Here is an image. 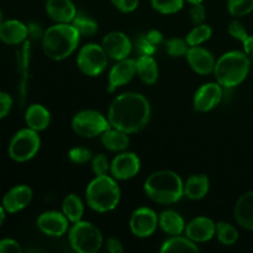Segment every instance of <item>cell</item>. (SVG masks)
Wrapping results in <instances>:
<instances>
[{
	"label": "cell",
	"mask_w": 253,
	"mask_h": 253,
	"mask_svg": "<svg viewBox=\"0 0 253 253\" xmlns=\"http://www.w3.org/2000/svg\"><path fill=\"white\" fill-rule=\"evenodd\" d=\"M141 169V161L133 152H119L110 163V173L115 179L127 180L137 175Z\"/></svg>",
	"instance_id": "8fae6325"
},
{
	"label": "cell",
	"mask_w": 253,
	"mask_h": 253,
	"mask_svg": "<svg viewBox=\"0 0 253 253\" xmlns=\"http://www.w3.org/2000/svg\"><path fill=\"white\" fill-rule=\"evenodd\" d=\"M187 61L189 63L190 68L198 74L202 76H208L210 73H214L215 61L214 56L207 48L200 46L189 47L187 53Z\"/></svg>",
	"instance_id": "e0dca14e"
},
{
	"label": "cell",
	"mask_w": 253,
	"mask_h": 253,
	"mask_svg": "<svg viewBox=\"0 0 253 253\" xmlns=\"http://www.w3.org/2000/svg\"><path fill=\"white\" fill-rule=\"evenodd\" d=\"M150 101L140 93L127 91L116 96L110 104L108 120L113 127L126 133H136L146 127L151 119Z\"/></svg>",
	"instance_id": "6da1fadb"
},
{
	"label": "cell",
	"mask_w": 253,
	"mask_h": 253,
	"mask_svg": "<svg viewBox=\"0 0 253 253\" xmlns=\"http://www.w3.org/2000/svg\"><path fill=\"white\" fill-rule=\"evenodd\" d=\"M62 212L72 224L82 220L84 214V204L81 198L77 194L67 195L62 203Z\"/></svg>",
	"instance_id": "83f0119b"
},
{
	"label": "cell",
	"mask_w": 253,
	"mask_h": 253,
	"mask_svg": "<svg viewBox=\"0 0 253 253\" xmlns=\"http://www.w3.org/2000/svg\"><path fill=\"white\" fill-rule=\"evenodd\" d=\"M227 10L234 17H244L253 11V0H227Z\"/></svg>",
	"instance_id": "836d02e7"
},
{
	"label": "cell",
	"mask_w": 253,
	"mask_h": 253,
	"mask_svg": "<svg viewBox=\"0 0 253 253\" xmlns=\"http://www.w3.org/2000/svg\"><path fill=\"white\" fill-rule=\"evenodd\" d=\"M185 0H151L153 10L160 14L170 15L180 11L184 6Z\"/></svg>",
	"instance_id": "d6a6232c"
},
{
	"label": "cell",
	"mask_w": 253,
	"mask_h": 253,
	"mask_svg": "<svg viewBox=\"0 0 253 253\" xmlns=\"http://www.w3.org/2000/svg\"><path fill=\"white\" fill-rule=\"evenodd\" d=\"M101 46L109 58H113L115 61L127 58L133 48L132 41L124 32L120 31H113L106 34L101 41Z\"/></svg>",
	"instance_id": "4fadbf2b"
},
{
	"label": "cell",
	"mask_w": 253,
	"mask_h": 253,
	"mask_svg": "<svg viewBox=\"0 0 253 253\" xmlns=\"http://www.w3.org/2000/svg\"><path fill=\"white\" fill-rule=\"evenodd\" d=\"M41 147V138L37 131L26 127L17 131L9 143V156L15 162L32 160Z\"/></svg>",
	"instance_id": "52a82bcc"
},
{
	"label": "cell",
	"mask_w": 253,
	"mask_h": 253,
	"mask_svg": "<svg viewBox=\"0 0 253 253\" xmlns=\"http://www.w3.org/2000/svg\"><path fill=\"white\" fill-rule=\"evenodd\" d=\"M166 51L173 58H177V57H185L188 53V49H189V44H188L187 40L180 39V37H172V39H168L165 42Z\"/></svg>",
	"instance_id": "1f68e13d"
},
{
	"label": "cell",
	"mask_w": 253,
	"mask_h": 253,
	"mask_svg": "<svg viewBox=\"0 0 253 253\" xmlns=\"http://www.w3.org/2000/svg\"><path fill=\"white\" fill-rule=\"evenodd\" d=\"M143 190L152 202L161 205H170L179 202L184 195V182L173 170H157L145 180Z\"/></svg>",
	"instance_id": "7a4b0ae2"
},
{
	"label": "cell",
	"mask_w": 253,
	"mask_h": 253,
	"mask_svg": "<svg viewBox=\"0 0 253 253\" xmlns=\"http://www.w3.org/2000/svg\"><path fill=\"white\" fill-rule=\"evenodd\" d=\"M109 56L103 46L98 43H88L82 47L77 56V66L79 71L88 77H98L108 67Z\"/></svg>",
	"instance_id": "9c48e42d"
},
{
	"label": "cell",
	"mask_w": 253,
	"mask_h": 253,
	"mask_svg": "<svg viewBox=\"0 0 253 253\" xmlns=\"http://www.w3.org/2000/svg\"><path fill=\"white\" fill-rule=\"evenodd\" d=\"M32 200V189L26 184L15 185L11 189L7 190L2 197L1 205L5 211L9 214H15L30 205Z\"/></svg>",
	"instance_id": "9a60e30c"
},
{
	"label": "cell",
	"mask_w": 253,
	"mask_h": 253,
	"mask_svg": "<svg viewBox=\"0 0 253 253\" xmlns=\"http://www.w3.org/2000/svg\"><path fill=\"white\" fill-rule=\"evenodd\" d=\"M46 12L57 24H72L77 7L72 0H46Z\"/></svg>",
	"instance_id": "d6986e66"
},
{
	"label": "cell",
	"mask_w": 253,
	"mask_h": 253,
	"mask_svg": "<svg viewBox=\"0 0 253 253\" xmlns=\"http://www.w3.org/2000/svg\"><path fill=\"white\" fill-rule=\"evenodd\" d=\"M251 61L244 51H230L219 57L215 63L214 76L222 88H235L247 78Z\"/></svg>",
	"instance_id": "277c9868"
},
{
	"label": "cell",
	"mask_w": 253,
	"mask_h": 253,
	"mask_svg": "<svg viewBox=\"0 0 253 253\" xmlns=\"http://www.w3.org/2000/svg\"><path fill=\"white\" fill-rule=\"evenodd\" d=\"M234 216L240 226L253 231V190L239 198L234 208Z\"/></svg>",
	"instance_id": "44dd1931"
},
{
	"label": "cell",
	"mask_w": 253,
	"mask_h": 253,
	"mask_svg": "<svg viewBox=\"0 0 253 253\" xmlns=\"http://www.w3.org/2000/svg\"><path fill=\"white\" fill-rule=\"evenodd\" d=\"M71 247L78 253H96L104 244L101 231L89 221L74 222L68 232Z\"/></svg>",
	"instance_id": "8992f818"
},
{
	"label": "cell",
	"mask_w": 253,
	"mask_h": 253,
	"mask_svg": "<svg viewBox=\"0 0 253 253\" xmlns=\"http://www.w3.org/2000/svg\"><path fill=\"white\" fill-rule=\"evenodd\" d=\"M25 123L27 127L37 132L43 131L48 127L51 123V113L41 104H32L25 111Z\"/></svg>",
	"instance_id": "7402d4cb"
},
{
	"label": "cell",
	"mask_w": 253,
	"mask_h": 253,
	"mask_svg": "<svg viewBox=\"0 0 253 253\" xmlns=\"http://www.w3.org/2000/svg\"><path fill=\"white\" fill-rule=\"evenodd\" d=\"M224 89L219 83H205L198 88L193 96V105L197 111L208 113L216 108L222 100Z\"/></svg>",
	"instance_id": "7c38bea8"
},
{
	"label": "cell",
	"mask_w": 253,
	"mask_h": 253,
	"mask_svg": "<svg viewBox=\"0 0 253 253\" xmlns=\"http://www.w3.org/2000/svg\"><path fill=\"white\" fill-rule=\"evenodd\" d=\"M105 246H106V250H108L110 253L124 252L123 244H121L120 240L116 239V237H109V239L105 241Z\"/></svg>",
	"instance_id": "7bdbcfd3"
},
{
	"label": "cell",
	"mask_w": 253,
	"mask_h": 253,
	"mask_svg": "<svg viewBox=\"0 0 253 253\" xmlns=\"http://www.w3.org/2000/svg\"><path fill=\"white\" fill-rule=\"evenodd\" d=\"M188 2H190V4H199V2H203L204 0H187Z\"/></svg>",
	"instance_id": "c3c4849f"
},
{
	"label": "cell",
	"mask_w": 253,
	"mask_h": 253,
	"mask_svg": "<svg viewBox=\"0 0 253 253\" xmlns=\"http://www.w3.org/2000/svg\"><path fill=\"white\" fill-rule=\"evenodd\" d=\"M12 108V98L5 91H0V120L7 116Z\"/></svg>",
	"instance_id": "60d3db41"
},
{
	"label": "cell",
	"mask_w": 253,
	"mask_h": 253,
	"mask_svg": "<svg viewBox=\"0 0 253 253\" xmlns=\"http://www.w3.org/2000/svg\"><path fill=\"white\" fill-rule=\"evenodd\" d=\"M185 236L195 244L210 241L216 235V224L210 217L198 216L185 225Z\"/></svg>",
	"instance_id": "2e32d148"
},
{
	"label": "cell",
	"mask_w": 253,
	"mask_h": 253,
	"mask_svg": "<svg viewBox=\"0 0 253 253\" xmlns=\"http://www.w3.org/2000/svg\"><path fill=\"white\" fill-rule=\"evenodd\" d=\"M242 44H244V52L246 53V56L249 57L250 61L253 62V36L250 35Z\"/></svg>",
	"instance_id": "bcb514c9"
},
{
	"label": "cell",
	"mask_w": 253,
	"mask_h": 253,
	"mask_svg": "<svg viewBox=\"0 0 253 253\" xmlns=\"http://www.w3.org/2000/svg\"><path fill=\"white\" fill-rule=\"evenodd\" d=\"M212 35V29L211 26L207 24L197 25L193 30H190L189 34L187 35L185 40H187L188 44L190 47L192 46H200L202 43H204L205 41L211 37Z\"/></svg>",
	"instance_id": "4dcf8cb0"
},
{
	"label": "cell",
	"mask_w": 253,
	"mask_h": 253,
	"mask_svg": "<svg viewBox=\"0 0 253 253\" xmlns=\"http://www.w3.org/2000/svg\"><path fill=\"white\" fill-rule=\"evenodd\" d=\"M190 20H192L193 24L197 26V25L204 24L205 19H207V9L203 5V2L199 4H192V9H190Z\"/></svg>",
	"instance_id": "f35d334b"
},
{
	"label": "cell",
	"mask_w": 253,
	"mask_h": 253,
	"mask_svg": "<svg viewBox=\"0 0 253 253\" xmlns=\"http://www.w3.org/2000/svg\"><path fill=\"white\" fill-rule=\"evenodd\" d=\"M27 29H29V36H31L32 39H42L43 36V32L39 24L27 25Z\"/></svg>",
	"instance_id": "f6af8a7d"
},
{
	"label": "cell",
	"mask_w": 253,
	"mask_h": 253,
	"mask_svg": "<svg viewBox=\"0 0 253 253\" xmlns=\"http://www.w3.org/2000/svg\"><path fill=\"white\" fill-rule=\"evenodd\" d=\"M160 251L162 253H189L198 252L199 251V247L189 237H183L180 235H175V236H170L169 239L163 242Z\"/></svg>",
	"instance_id": "4316f807"
},
{
	"label": "cell",
	"mask_w": 253,
	"mask_h": 253,
	"mask_svg": "<svg viewBox=\"0 0 253 253\" xmlns=\"http://www.w3.org/2000/svg\"><path fill=\"white\" fill-rule=\"evenodd\" d=\"M158 225L169 236H175L184 232L185 222L183 217L174 210H166L158 216Z\"/></svg>",
	"instance_id": "484cf974"
},
{
	"label": "cell",
	"mask_w": 253,
	"mask_h": 253,
	"mask_svg": "<svg viewBox=\"0 0 253 253\" xmlns=\"http://www.w3.org/2000/svg\"><path fill=\"white\" fill-rule=\"evenodd\" d=\"M2 22V15H1V11H0V24Z\"/></svg>",
	"instance_id": "681fc988"
},
{
	"label": "cell",
	"mask_w": 253,
	"mask_h": 253,
	"mask_svg": "<svg viewBox=\"0 0 253 253\" xmlns=\"http://www.w3.org/2000/svg\"><path fill=\"white\" fill-rule=\"evenodd\" d=\"M158 226V216L155 210L141 207L132 212L130 217V230L136 237H150L155 234Z\"/></svg>",
	"instance_id": "30bf717a"
},
{
	"label": "cell",
	"mask_w": 253,
	"mask_h": 253,
	"mask_svg": "<svg viewBox=\"0 0 253 253\" xmlns=\"http://www.w3.org/2000/svg\"><path fill=\"white\" fill-rule=\"evenodd\" d=\"M216 236L224 246H234L239 240V231L234 225L220 221L216 224Z\"/></svg>",
	"instance_id": "f546056e"
},
{
	"label": "cell",
	"mask_w": 253,
	"mask_h": 253,
	"mask_svg": "<svg viewBox=\"0 0 253 253\" xmlns=\"http://www.w3.org/2000/svg\"><path fill=\"white\" fill-rule=\"evenodd\" d=\"M68 157L74 165H84L93 158L90 150L85 147H73L69 150Z\"/></svg>",
	"instance_id": "8d00e7d4"
},
{
	"label": "cell",
	"mask_w": 253,
	"mask_h": 253,
	"mask_svg": "<svg viewBox=\"0 0 253 253\" xmlns=\"http://www.w3.org/2000/svg\"><path fill=\"white\" fill-rule=\"evenodd\" d=\"M136 71L138 77L145 84L152 85L157 82L160 72L158 64L153 56H140L136 59Z\"/></svg>",
	"instance_id": "d4e9b609"
},
{
	"label": "cell",
	"mask_w": 253,
	"mask_h": 253,
	"mask_svg": "<svg viewBox=\"0 0 253 253\" xmlns=\"http://www.w3.org/2000/svg\"><path fill=\"white\" fill-rule=\"evenodd\" d=\"M227 31H229L230 36H231L232 39L237 40V41H240L241 43H244L247 40V37L250 36L247 30L245 29L242 22H240L239 20H234V21L230 22L229 27H227Z\"/></svg>",
	"instance_id": "74e56055"
},
{
	"label": "cell",
	"mask_w": 253,
	"mask_h": 253,
	"mask_svg": "<svg viewBox=\"0 0 253 253\" xmlns=\"http://www.w3.org/2000/svg\"><path fill=\"white\" fill-rule=\"evenodd\" d=\"M146 37H147L148 41H150L151 43L155 44V46H158V44H161L163 42V35L162 32L158 31V30H150V31L146 34Z\"/></svg>",
	"instance_id": "ee69618b"
},
{
	"label": "cell",
	"mask_w": 253,
	"mask_h": 253,
	"mask_svg": "<svg viewBox=\"0 0 253 253\" xmlns=\"http://www.w3.org/2000/svg\"><path fill=\"white\" fill-rule=\"evenodd\" d=\"M91 169L95 175H106L110 172V162L103 153L95 155L91 158Z\"/></svg>",
	"instance_id": "d590c367"
},
{
	"label": "cell",
	"mask_w": 253,
	"mask_h": 253,
	"mask_svg": "<svg viewBox=\"0 0 253 253\" xmlns=\"http://www.w3.org/2000/svg\"><path fill=\"white\" fill-rule=\"evenodd\" d=\"M111 127L108 119L95 110H82L72 119V128L81 137L94 138Z\"/></svg>",
	"instance_id": "ba28073f"
},
{
	"label": "cell",
	"mask_w": 253,
	"mask_h": 253,
	"mask_svg": "<svg viewBox=\"0 0 253 253\" xmlns=\"http://www.w3.org/2000/svg\"><path fill=\"white\" fill-rule=\"evenodd\" d=\"M37 227L42 234L49 237H61L68 231L69 220L61 211H44L37 219Z\"/></svg>",
	"instance_id": "5bb4252c"
},
{
	"label": "cell",
	"mask_w": 253,
	"mask_h": 253,
	"mask_svg": "<svg viewBox=\"0 0 253 253\" xmlns=\"http://www.w3.org/2000/svg\"><path fill=\"white\" fill-rule=\"evenodd\" d=\"M133 47H135L136 52L140 53V56H153L157 51V46L151 43L146 35H138L136 36L135 41L132 42Z\"/></svg>",
	"instance_id": "e575fe53"
},
{
	"label": "cell",
	"mask_w": 253,
	"mask_h": 253,
	"mask_svg": "<svg viewBox=\"0 0 253 253\" xmlns=\"http://www.w3.org/2000/svg\"><path fill=\"white\" fill-rule=\"evenodd\" d=\"M81 37L72 24H56L43 32L42 49L48 58L62 61L76 52Z\"/></svg>",
	"instance_id": "3957f363"
},
{
	"label": "cell",
	"mask_w": 253,
	"mask_h": 253,
	"mask_svg": "<svg viewBox=\"0 0 253 253\" xmlns=\"http://www.w3.org/2000/svg\"><path fill=\"white\" fill-rule=\"evenodd\" d=\"M21 252L19 242L12 239L0 240V253H19Z\"/></svg>",
	"instance_id": "b9f144b4"
},
{
	"label": "cell",
	"mask_w": 253,
	"mask_h": 253,
	"mask_svg": "<svg viewBox=\"0 0 253 253\" xmlns=\"http://www.w3.org/2000/svg\"><path fill=\"white\" fill-rule=\"evenodd\" d=\"M5 209H4V207H2V205H0V227H1V225L4 224V221H5Z\"/></svg>",
	"instance_id": "7dc6e473"
},
{
	"label": "cell",
	"mask_w": 253,
	"mask_h": 253,
	"mask_svg": "<svg viewBox=\"0 0 253 253\" xmlns=\"http://www.w3.org/2000/svg\"><path fill=\"white\" fill-rule=\"evenodd\" d=\"M127 135L128 133L111 126L101 135V143L111 152H124L130 145V138Z\"/></svg>",
	"instance_id": "603a6c76"
},
{
	"label": "cell",
	"mask_w": 253,
	"mask_h": 253,
	"mask_svg": "<svg viewBox=\"0 0 253 253\" xmlns=\"http://www.w3.org/2000/svg\"><path fill=\"white\" fill-rule=\"evenodd\" d=\"M29 36L27 25L19 20H6L0 24V41L6 44H20Z\"/></svg>",
	"instance_id": "ffe728a7"
},
{
	"label": "cell",
	"mask_w": 253,
	"mask_h": 253,
	"mask_svg": "<svg viewBox=\"0 0 253 253\" xmlns=\"http://www.w3.org/2000/svg\"><path fill=\"white\" fill-rule=\"evenodd\" d=\"M72 25L83 37H91L98 32V22L84 12H77Z\"/></svg>",
	"instance_id": "f1b7e54d"
},
{
	"label": "cell",
	"mask_w": 253,
	"mask_h": 253,
	"mask_svg": "<svg viewBox=\"0 0 253 253\" xmlns=\"http://www.w3.org/2000/svg\"><path fill=\"white\" fill-rule=\"evenodd\" d=\"M111 4L121 12H133L138 7L140 0H110Z\"/></svg>",
	"instance_id": "ab89813d"
},
{
	"label": "cell",
	"mask_w": 253,
	"mask_h": 253,
	"mask_svg": "<svg viewBox=\"0 0 253 253\" xmlns=\"http://www.w3.org/2000/svg\"><path fill=\"white\" fill-rule=\"evenodd\" d=\"M121 190L115 178L95 175L85 190V199L89 207L96 212H108L115 209L120 203Z\"/></svg>",
	"instance_id": "5b68a950"
},
{
	"label": "cell",
	"mask_w": 253,
	"mask_h": 253,
	"mask_svg": "<svg viewBox=\"0 0 253 253\" xmlns=\"http://www.w3.org/2000/svg\"><path fill=\"white\" fill-rule=\"evenodd\" d=\"M137 73L136 71V59L125 58L118 61L115 66L109 72V91H114L115 89L130 83L131 79Z\"/></svg>",
	"instance_id": "ac0fdd59"
},
{
	"label": "cell",
	"mask_w": 253,
	"mask_h": 253,
	"mask_svg": "<svg viewBox=\"0 0 253 253\" xmlns=\"http://www.w3.org/2000/svg\"><path fill=\"white\" fill-rule=\"evenodd\" d=\"M210 182L205 174L190 175L184 183V195L190 200H200L209 193Z\"/></svg>",
	"instance_id": "cb8c5ba5"
}]
</instances>
